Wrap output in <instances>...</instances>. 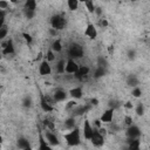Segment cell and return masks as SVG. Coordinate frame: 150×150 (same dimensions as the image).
Instances as JSON below:
<instances>
[{
    "label": "cell",
    "mask_w": 150,
    "mask_h": 150,
    "mask_svg": "<svg viewBox=\"0 0 150 150\" xmlns=\"http://www.w3.org/2000/svg\"><path fill=\"white\" fill-rule=\"evenodd\" d=\"M63 137H64V139L69 146H76L81 143V135H80V130L77 127L75 129L70 130L69 132L64 134Z\"/></svg>",
    "instance_id": "cell-1"
},
{
    "label": "cell",
    "mask_w": 150,
    "mask_h": 150,
    "mask_svg": "<svg viewBox=\"0 0 150 150\" xmlns=\"http://www.w3.org/2000/svg\"><path fill=\"white\" fill-rule=\"evenodd\" d=\"M84 54V49L83 46L79 42H71L68 47V56L69 59L76 60V59H81Z\"/></svg>",
    "instance_id": "cell-2"
},
{
    "label": "cell",
    "mask_w": 150,
    "mask_h": 150,
    "mask_svg": "<svg viewBox=\"0 0 150 150\" xmlns=\"http://www.w3.org/2000/svg\"><path fill=\"white\" fill-rule=\"evenodd\" d=\"M67 25V20L63 14H54L50 18V26L56 30H62Z\"/></svg>",
    "instance_id": "cell-3"
},
{
    "label": "cell",
    "mask_w": 150,
    "mask_h": 150,
    "mask_svg": "<svg viewBox=\"0 0 150 150\" xmlns=\"http://www.w3.org/2000/svg\"><path fill=\"white\" fill-rule=\"evenodd\" d=\"M90 142L94 146H97V148H100L104 144V136L98 131V129H94V134L90 138Z\"/></svg>",
    "instance_id": "cell-4"
},
{
    "label": "cell",
    "mask_w": 150,
    "mask_h": 150,
    "mask_svg": "<svg viewBox=\"0 0 150 150\" xmlns=\"http://www.w3.org/2000/svg\"><path fill=\"white\" fill-rule=\"evenodd\" d=\"M125 136H127V138H129V139L139 138V136H141V130H139V128H138L137 125L132 124V125H130V127L127 128V130H125Z\"/></svg>",
    "instance_id": "cell-5"
},
{
    "label": "cell",
    "mask_w": 150,
    "mask_h": 150,
    "mask_svg": "<svg viewBox=\"0 0 150 150\" xmlns=\"http://www.w3.org/2000/svg\"><path fill=\"white\" fill-rule=\"evenodd\" d=\"M91 104H82V105H76L73 110H71V114H73V117L74 116H81L83 114H87L90 109H91Z\"/></svg>",
    "instance_id": "cell-6"
},
{
    "label": "cell",
    "mask_w": 150,
    "mask_h": 150,
    "mask_svg": "<svg viewBox=\"0 0 150 150\" xmlns=\"http://www.w3.org/2000/svg\"><path fill=\"white\" fill-rule=\"evenodd\" d=\"M89 71H90V68L88 66H80L79 70L75 73V77L79 81H84L87 79V76L89 75Z\"/></svg>",
    "instance_id": "cell-7"
},
{
    "label": "cell",
    "mask_w": 150,
    "mask_h": 150,
    "mask_svg": "<svg viewBox=\"0 0 150 150\" xmlns=\"http://www.w3.org/2000/svg\"><path fill=\"white\" fill-rule=\"evenodd\" d=\"M45 138L48 142V144L52 145V146H55V145H59L60 144V141H59V137L56 136V134H54V132H52L49 130H46Z\"/></svg>",
    "instance_id": "cell-8"
},
{
    "label": "cell",
    "mask_w": 150,
    "mask_h": 150,
    "mask_svg": "<svg viewBox=\"0 0 150 150\" xmlns=\"http://www.w3.org/2000/svg\"><path fill=\"white\" fill-rule=\"evenodd\" d=\"M1 48H2V54L4 55H11V54H14V52H15L13 41L11 39L5 41V42H2L1 43Z\"/></svg>",
    "instance_id": "cell-9"
},
{
    "label": "cell",
    "mask_w": 150,
    "mask_h": 150,
    "mask_svg": "<svg viewBox=\"0 0 150 150\" xmlns=\"http://www.w3.org/2000/svg\"><path fill=\"white\" fill-rule=\"evenodd\" d=\"M80 66L77 64V62L73 59H68L66 62V73L68 74H75L79 70Z\"/></svg>",
    "instance_id": "cell-10"
},
{
    "label": "cell",
    "mask_w": 150,
    "mask_h": 150,
    "mask_svg": "<svg viewBox=\"0 0 150 150\" xmlns=\"http://www.w3.org/2000/svg\"><path fill=\"white\" fill-rule=\"evenodd\" d=\"M93 134H94V128L91 127L90 122L88 120H86L84 121V124H83V136H84V138L90 141Z\"/></svg>",
    "instance_id": "cell-11"
},
{
    "label": "cell",
    "mask_w": 150,
    "mask_h": 150,
    "mask_svg": "<svg viewBox=\"0 0 150 150\" xmlns=\"http://www.w3.org/2000/svg\"><path fill=\"white\" fill-rule=\"evenodd\" d=\"M39 73H40V75H43V76L45 75H49L52 73V68H50L49 62L47 60H43L40 63V66H39Z\"/></svg>",
    "instance_id": "cell-12"
},
{
    "label": "cell",
    "mask_w": 150,
    "mask_h": 150,
    "mask_svg": "<svg viewBox=\"0 0 150 150\" xmlns=\"http://www.w3.org/2000/svg\"><path fill=\"white\" fill-rule=\"evenodd\" d=\"M40 107H41V109L45 111V112H50V111H53V105L46 100V96L45 95H40Z\"/></svg>",
    "instance_id": "cell-13"
},
{
    "label": "cell",
    "mask_w": 150,
    "mask_h": 150,
    "mask_svg": "<svg viewBox=\"0 0 150 150\" xmlns=\"http://www.w3.org/2000/svg\"><path fill=\"white\" fill-rule=\"evenodd\" d=\"M67 98V93L63 90V89H56L54 93H53V101L55 102H62Z\"/></svg>",
    "instance_id": "cell-14"
},
{
    "label": "cell",
    "mask_w": 150,
    "mask_h": 150,
    "mask_svg": "<svg viewBox=\"0 0 150 150\" xmlns=\"http://www.w3.org/2000/svg\"><path fill=\"white\" fill-rule=\"evenodd\" d=\"M84 35L88 36V38L91 39V40H94V39L97 36V30H96L94 23H88V25H87V28H86V30H84Z\"/></svg>",
    "instance_id": "cell-15"
},
{
    "label": "cell",
    "mask_w": 150,
    "mask_h": 150,
    "mask_svg": "<svg viewBox=\"0 0 150 150\" xmlns=\"http://www.w3.org/2000/svg\"><path fill=\"white\" fill-rule=\"evenodd\" d=\"M127 144H128V146L124 150H139L141 141H139V138H136V139L127 138Z\"/></svg>",
    "instance_id": "cell-16"
},
{
    "label": "cell",
    "mask_w": 150,
    "mask_h": 150,
    "mask_svg": "<svg viewBox=\"0 0 150 150\" xmlns=\"http://www.w3.org/2000/svg\"><path fill=\"white\" fill-rule=\"evenodd\" d=\"M112 117H114V109H107L103 114H102V116H101V122L102 123H110L111 121H112Z\"/></svg>",
    "instance_id": "cell-17"
},
{
    "label": "cell",
    "mask_w": 150,
    "mask_h": 150,
    "mask_svg": "<svg viewBox=\"0 0 150 150\" xmlns=\"http://www.w3.org/2000/svg\"><path fill=\"white\" fill-rule=\"evenodd\" d=\"M39 150H53L52 145L48 144V142L41 132H39Z\"/></svg>",
    "instance_id": "cell-18"
},
{
    "label": "cell",
    "mask_w": 150,
    "mask_h": 150,
    "mask_svg": "<svg viewBox=\"0 0 150 150\" xmlns=\"http://www.w3.org/2000/svg\"><path fill=\"white\" fill-rule=\"evenodd\" d=\"M125 82H127V84L129 87H132V88L138 87V84H139V80L135 74H129L127 76V79H125Z\"/></svg>",
    "instance_id": "cell-19"
},
{
    "label": "cell",
    "mask_w": 150,
    "mask_h": 150,
    "mask_svg": "<svg viewBox=\"0 0 150 150\" xmlns=\"http://www.w3.org/2000/svg\"><path fill=\"white\" fill-rule=\"evenodd\" d=\"M69 95L73 97V98H75V100H80V98H82V96H83V89H82V87H75V88H73V89H70L69 90Z\"/></svg>",
    "instance_id": "cell-20"
},
{
    "label": "cell",
    "mask_w": 150,
    "mask_h": 150,
    "mask_svg": "<svg viewBox=\"0 0 150 150\" xmlns=\"http://www.w3.org/2000/svg\"><path fill=\"white\" fill-rule=\"evenodd\" d=\"M16 146H18L19 149L23 150V149L30 146V144H29V141H28L27 138H25V137H19L18 141H16Z\"/></svg>",
    "instance_id": "cell-21"
},
{
    "label": "cell",
    "mask_w": 150,
    "mask_h": 150,
    "mask_svg": "<svg viewBox=\"0 0 150 150\" xmlns=\"http://www.w3.org/2000/svg\"><path fill=\"white\" fill-rule=\"evenodd\" d=\"M108 73L107 68H102V67H96V69L94 70V77L95 79H101L103 76H105Z\"/></svg>",
    "instance_id": "cell-22"
},
{
    "label": "cell",
    "mask_w": 150,
    "mask_h": 150,
    "mask_svg": "<svg viewBox=\"0 0 150 150\" xmlns=\"http://www.w3.org/2000/svg\"><path fill=\"white\" fill-rule=\"evenodd\" d=\"M75 124H76V123H75V117H73V116L68 117V118L64 121V127H66V129H68V130L75 129V128H76Z\"/></svg>",
    "instance_id": "cell-23"
},
{
    "label": "cell",
    "mask_w": 150,
    "mask_h": 150,
    "mask_svg": "<svg viewBox=\"0 0 150 150\" xmlns=\"http://www.w3.org/2000/svg\"><path fill=\"white\" fill-rule=\"evenodd\" d=\"M23 9H27V11H34L36 9V1L35 0H27L23 5Z\"/></svg>",
    "instance_id": "cell-24"
},
{
    "label": "cell",
    "mask_w": 150,
    "mask_h": 150,
    "mask_svg": "<svg viewBox=\"0 0 150 150\" xmlns=\"http://www.w3.org/2000/svg\"><path fill=\"white\" fill-rule=\"evenodd\" d=\"M66 62H67V61H64L63 59H61V60H59V62L56 63V71H57L59 74L66 73Z\"/></svg>",
    "instance_id": "cell-25"
},
{
    "label": "cell",
    "mask_w": 150,
    "mask_h": 150,
    "mask_svg": "<svg viewBox=\"0 0 150 150\" xmlns=\"http://www.w3.org/2000/svg\"><path fill=\"white\" fill-rule=\"evenodd\" d=\"M53 52H56V53H60L62 50V42L61 40H55L53 43H52V48H50Z\"/></svg>",
    "instance_id": "cell-26"
},
{
    "label": "cell",
    "mask_w": 150,
    "mask_h": 150,
    "mask_svg": "<svg viewBox=\"0 0 150 150\" xmlns=\"http://www.w3.org/2000/svg\"><path fill=\"white\" fill-rule=\"evenodd\" d=\"M67 6H68L69 11H76L77 7H79V1L77 0H68Z\"/></svg>",
    "instance_id": "cell-27"
},
{
    "label": "cell",
    "mask_w": 150,
    "mask_h": 150,
    "mask_svg": "<svg viewBox=\"0 0 150 150\" xmlns=\"http://www.w3.org/2000/svg\"><path fill=\"white\" fill-rule=\"evenodd\" d=\"M84 5H86V7H87V9H88V12H89V13H95L96 6H95L94 1L87 0V1H84Z\"/></svg>",
    "instance_id": "cell-28"
},
{
    "label": "cell",
    "mask_w": 150,
    "mask_h": 150,
    "mask_svg": "<svg viewBox=\"0 0 150 150\" xmlns=\"http://www.w3.org/2000/svg\"><path fill=\"white\" fill-rule=\"evenodd\" d=\"M33 105V100H32V97L30 96H25L23 98H22V107H25V108H30Z\"/></svg>",
    "instance_id": "cell-29"
},
{
    "label": "cell",
    "mask_w": 150,
    "mask_h": 150,
    "mask_svg": "<svg viewBox=\"0 0 150 150\" xmlns=\"http://www.w3.org/2000/svg\"><path fill=\"white\" fill-rule=\"evenodd\" d=\"M135 111H136V115L137 116H143L144 115V104L142 102L137 103V105L135 108Z\"/></svg>",
    "instance_id": "cell-30"
},
{
    "label": "cell",
    "mask_w": 150,
    "mask_h": 150,
    "mask_svg": "<svg viewBox=\"0 0 150 150\" xmlns=\"http://www.w3.org/2000/svg\"><path fill=\"white\" fill-rule=\"evenodd\" d=\"M97 67L108 68V61H107L103 56H98V57H97Z\"/></svg>",
    "instance_id": "cell-31"
},
{
    "label": "cell",
    "mask_w": 150,
    "mask_h": 150,
    "mask_svg": "<svg viewBox=\"0 0 150 150\" xmlns=\"http://www.w3.org/2000/svg\"><path fill=\"white\" fill-rule=\"evenodd\" d=\"M131 95H132L134 97H136V98L141 97V96H142V89H141L139 87H135V88H132V90H131Z\"/></svg>",
    "instance_id": "cell-32"
},
{
    "label": "cell",
    "mask_w": 150,
    "mask_h": 150,
    "mask_svg": "<svg viewBox=\"0 0 150 150\" xmlns=\"http://www.w3.org/2000/svg\"><path fill=\"white\" fill-rule=\"evenodd\" d=\"M7 33H8V28H7V26L5 25V26H2V27L0 28V40H4V39L6 38V35H7Z\"/></svg>",
    "instance_id": "cell-33"
},
{
    "label": "cell",
    "mask_w": 150,
    "mask_h": 150,
    "mask_svg": "<svg viewBox=\"0 0 150 150\" xmlns=\"http://www.w3.org/2000/svg\"><path fill=\"white\" fill-rule=\"evenodd\" d=\"M46 60H47L48 62H52V61L55 60V54H54V52H53L52 49H49V50L47 52V54H46Z\"/></svg>",
    "instance_id": "cell-34"
},
{
    "label": "cell",
    "mask_w": 150,
    "mask_h": 150,
    "mask_svg": "<svg viewBox=\"0 0 150 150\" xmlns=\"http://www.w3.org/2000/svg\"><path fill=\"white\" fill-rule=\"evenodd\" d=\"M23 14H25L26 19H28V20H32V19L35 16V12H34V11H27V9H23Z\"/></svg>",
    "instance_id": "cell-35"
},
{
    "label": "cell",
    "mask_w": 150,
    "mask_h": 150,
    "mask_svg": "<svg viewBox=\"0 0 150 150\" xmlns=\"http://www.w3.org/2000/svg\"><path fill=\"white\" fill-rule=\"evenodd\" d=\"M127 56H128L129 60H135L136 59V52H135V49H128Z\"/></svg>",
    "instance_id": "cell-36"
},
{
    "label": "cell",
    "mask_w": 150,
    "mask_h": 150,
    "mask_svg": "<svg viewBox=\"0 0 150 150\" xmlns=\"http://www.w3.org/2000/svg\"><path fill=\"white\" fill-rule=\"evenodd\" d=\"M22 36H23L25 41H26L28 45H30V43L33 42V38H32V35H30V34H28V33H22Z\"/></svg>",
    "instance_id": "cell-37"
},
{
    "label": "cell",
    "mask_w": 150,
    "mask_h": 150,
    "mask_svg": "<svg viewBox=\"0 0 150 150\" xmlns=\"http://www.w3.org/2000/svg\"><path fill=\"white\" fill-rule=\"evenodd\" d=\"M75 107H76V102H75V101H69V102L66 104V110H70V111H71Z\"/></svg>",
    "instance_id": "cell-38"
},
{
    "label": "cell",
    "mask_w": 150,
    "mask_h": 150,
    "mask_svg": "<svg viewBox=\"0 0 150 150\" xmlns=\"http://www.w3.org/2000/svg\"><path fill=\"white\" fill-rule=\"evenodd\" d=\"M43 124L46 125L47 130H48V129H50V130H53V129H54V123H53L50 120H45V121H43Z\"/></svg>",
    "instance_id": "cell-39"
},
{
    "label": "cell",
    "mask_w": 150,
    "mask_h": 150,
    "mask_svg": "<svg viewBox=\"0 0 150 150\" xmlns=\"http://www.w3.org/2000/svg\"><path fill=\"white\" fill-rule=\"evenodd\" d=\"M124 123H125L127 127L132 125V117H131V116H125V117H124Z\"/></svg>",
    "instance_id": "cell-40"
},
{
    "label": "cell",
    "mask_w": 150,
    "mask_h": 150,
    "mask_svg": "<svg viewBox=\"0 0 150 150\" xmlns=\"http://www.w3.org/2000/svg\"><path fill=\"white\" fill-rule=\"evenodd\" d=\"M8 6H9V4H8L7 1H4V0L0 1V9H4V11H5V8H7Z\"/></svg>",
    "instance_id": "cell-41"
},
{
    "label": "cell",
    "mask_w": 150,
    "mask_h": 150,
    "mask_svg": "<svg viewBox=\"0 0 150 150\" xmlns=\"http://www.w3.org/2000/svg\"><path fill=\"white\" fill-rule=\"evenodd\" d=\"M98 23H100L101 27H107V26H108V21H107V19H101Z\"/></svg>",
    "instance_id": "cell-42"
},
{
    "label": "cell",
    "mask_w": 150,
    "mask_h": 150,
    "mask_svg": "<svg viewBox=\"0 0 150 150\" xmlns=\"http://www.w3.org/2000/svg\"><path fill=\"white\" fill-rule=\"evenodd\" d=\"M132 107H134V105H132V103H131L130 101H127V102L124 103V108H125V109H132Z\"/></svg>",
    "instance_id": "cell-43"
},
{
    "label": "cell",
    "mask_w": 150,
    "mask_h": 150,
    "mask_svg": "<svg viewBox=\"0 0 150 150\" xmlns=\"http://www.w3.org/2000/svg\"><path fill=\"white\" fill-rule=\"evenodd\" d=\"M94 124H95V127H96L97 129H100V128H102V127H101V124H102V122H101V120H95V121H94Z\"/></svg>",
    "instance_id": "cell-44"
},
{
    "label": "cell",
    "mask_w": 150,
    "mask_h": 150,
    "mask_svg": "<svg viewBox=\"0 0 150 150\" xmlns=\"http://www.w3.org/2000/svg\"><path fill=\"white\" fill-rule=\"evenodd\" d=\"M89 104H91L93 107H94V105H98V100H97V98H91Z\"/></svg>",
    "instance_id": "cell-45"
},
{
    "label": "cell",
    "mask_w": 150,
    "mask_h": 150,
    "mask_svg": "<svg viewBox=\"0 0 150 150\" xmlns=\"http://www.w3.org/2000/svg\"><path fill=\"white\" fill-rule=\"evenodd\" d=\"M49 34H50L52 36H56L57 30H56V29H54V28H49Z\"/></svg>",
    "instance_id": "cell-46"
},
{
    "label": "cell",
    "mask_w": 150,
    "mask_h": 150,
    "mask_svg": "<svg viewBox=\"0 0 150 150\" xmlns=\"http://www.w3.org/2000/svg\"><path fill=\"white\" fill-rule=\"evenodd\" d=\"M108 52H109V54H112L114 53V46H109L108 47Z\"/></svg>",
    "instance_id": "cell-47"
},
{
    "label": "cell",
    "mask_w": 150,
    "mask_h": 150,
    "mask_svg": "<svg viewBox=\"0 0 150 150\" xmlns=\"http://www.w3.org/2000/svg\"><path fill=\"white\" fill-rule=\"evenodd\" d=\"M95 13H96L97 15H101V13H102V12H101V8H100V7H96V9H95Z\"/></svg>",
    "instance_id": "cell-48"
},
{
    "label": "cell",
    "mask_w": 150,
    "mask_h": 150,
    "mask_svg": "<svg viewBox=\"0 0 150 150\" xmlns=\"http://www.w3.org/2000/svg\"><path fill=\"white\" fill-rule=\"evenodd\" d=\"M23 150H32V148H30V146H28V148H26V149H23Z\"/></svg>",
    "instance_id": "cell-49"
},
{
    "label": "cell",
    "mask_w": 150,
    "mask_h": 150,
    "mask_svg": "<svg viewBox=\"0 0 150 150\" xmlns=\"http://www.w3.org/2000/svg\"><path fill=\"white\" fill-rule=\"evenodd\" d=\"M149 150H150V146H149Z\"/></svg>",
    "instance_id": "cell-50"
}]
</instances>
